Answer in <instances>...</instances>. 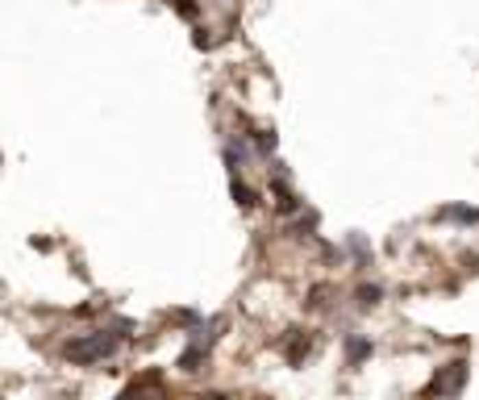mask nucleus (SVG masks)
Listing matches in <instances>:
<instances>
[{"mask_svg":"<svg viewBox=\"0 0 479 400\" xmlns=\"http://www.w3.org/2000/svg\"><path fill=\"white\" fill-rule=\"evenodd\" d=\"M109 350H113V342L100 338V342H92V346H71L67 355H71V359H92V355H109Z\"/></svg>","mask_w":479,"mask_h":400,"instance_id":"1","label":"nucleus"},{"mask_svg":"<svg viewBox=\"0 0 479 400\" xmlns=\"http://www.w3.org/2000/svg\"><path fill=\"white\" fill-rule=\"evenodd\" d=\"M463 375H467V371H463V363H454L442 379H434V392H454V388H463Z\"/></svg>","mask_w":479,"mask_h":400,"instance_id":"2","label":"nucleus"}]
</instances>
